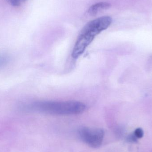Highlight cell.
<instances>
[{
  "label": "cell",
  "instance_id": "1",
  "mask_svg": "<svg viewBox=\"0 0 152 152\" xmlns=\"http://www.w3.org/2000/svg\"><path fill=\"white\" fill-rule=\"evenodd\" d=\"M112 19L103 16L88 22L80 31L72 51V57L77 59L82 55L95 37L111 24Z\"/></svg>",
  "mask_w": 152,
  "mask_h": 152
},
{
  "label": "cell",
  "instance_id": "2",
  "mask_svg": "<svg viewBox=\"0 0 152 152\" xmlns=\"http://www.w3.org/2000/svg\"><path fill=\"white\" fill-rule=\"evenodd\" d=\"M86 105L77 101H41L35 102L24 109L53 115H75L82 113Z\"/></svg>",
  "mask_w": 152,
  "mask_h": 152
},
{
  "label": "cell",
  "instance_id": "6",
  "mask_svg": "<svg viewBox=\"0 0 152 152\" xmlns=\"http://www.w3.org/2000/svg\"><path fill=\"white\" fill-rule=\"evenodd\" d=\"M134 134L137 139H140V138H142L143 137L144 131L142 129L138 128L135 129Z\"/></svg>",
  "mask_w": 152,
  "mask_h": 152
},
{
  "label": "cell",
  "instance_id": "8",
  "mask_svg": "<svg viewBox=\"0 0 152 152\" xmlns=\"http://www.w3.org/2000/svg\"><path fill=\"white\" fill-rule=\"evenodd\" d=\"M127 141L129 142L135 143L137 142V138L134 134H131L127 137Z\"/></svg>",
  "mask_w": 152,
  "mask_h": 152
},
{
  "label": "cell",
  "instance_id": "4",
  "mask_svg": "<svg viewBox=\"0 0 152 152\" xmlns=\"http://www.w3.org/2000/svg\"><path fill=\"white\" fill-rule=\"evenodd\" d=\"M111 7V4L107 2H100L93 4L88 9V12L91 16H95L102 11L107 10Z\"/></svg>",
  "mask_w": 152,
  "mask_h": 152
},
{
  "label": "cell",
  "instance_id": "3",
  "mask_svg": "<svg viewBox=\"0 0 152 152\" xmlns=\"http://www.w3.org/2000/svg\"><path fill=\"white\" fill-rule=\"evenodd\" d=\"M78 134L83 142L95 149L102 145L104 138V131L100 128L83 127L79 129Z\"/></svg>",
  "mask_w": 152,
  "mask_h": 152
},
{
  "label": "cell",
  "instance_id": "5",
  "mask_svg": "<svg viewBox=\"0 0 152 152\" xmlns=\"http://www.w3.org/2000/svg\"><path fill=\"white\" fill-rule=\"evenodd\" d=\"M10 58L6 54L0 55V69L5 66L9 62Z\"/></svg>",
  "mask_w": 152,
  "mask_h": 152
},
{
  "label": "cell",
  "instance_id": "7",
  "mask_svg": "<svg viewBox=\"0 0 152 152\" xmlns=\"http://www.w3.org/2000/svg\"><path fill=\"white\" fill-rule=\"evenodd\" d=\"M7 1L12 6H18L22 3L26 1L27 0H7Z\"/></svg>",
  "mask_w": 152,
  "mask_h": 152
}]
</instances>
